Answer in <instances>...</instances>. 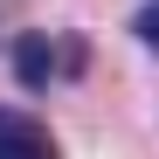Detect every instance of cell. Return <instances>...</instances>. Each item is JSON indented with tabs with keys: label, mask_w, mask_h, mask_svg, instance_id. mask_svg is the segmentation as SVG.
I'll return each mask as SVG.
<instances>
[{
	"label": "cell",
	"mask_w": 159,
	"mask_h": 159,
	"mask_svg": "<svg viewBox=\"0 0 159 159\" xmlns=\"http://www.w3.org/2000/svg\"><path fill=\"white\" fill-rule=\"evenodd\" d=\"M131 28H139V42H145V48H159V0H145V7H139V21H131Z\"/></svg>",
	"instance_id": "cell-3"
},
{
	"label": "cell",
	"mask_w": 159,
	"mask_h": 159,
	"mask_svg": "<svg viewBox=\"0 0 159 159\" xmlns=\"http://www.w3.org/2000/svg\"><path fill=\"white\" fill-rule=\"evenodd\" d=\"M0 159H62L48 125L28 118V111H0Z\"/></svg>",
	"instance_id": "cell-2"
},
{
	"label": "cell",
	"mask_w": 159,
	"mask_h": 159,
	"mask_svg": "<svg viewBox=\"0 0 159 159\" xmlns=\"http://www.w3.org/2000/svg\"><path fill=\"white\" fill-rule=\"evenodd\" d=\"M90 62V48L76 42V35H21L14 42V76H21V90H48V83H69V76H83Z\"/></svg>",
	"instance_id": "cell-1"
}]
</instances>
